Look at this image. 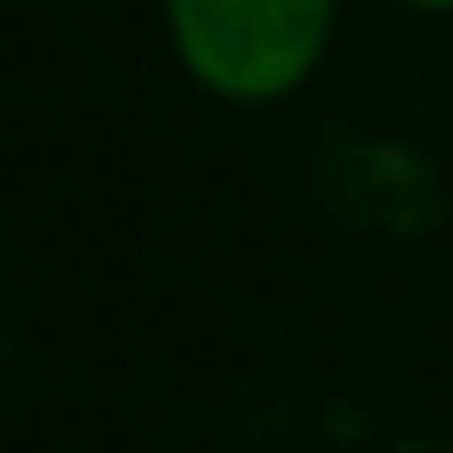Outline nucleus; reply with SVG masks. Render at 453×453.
<instances>
[{"label": "nucleus", "instance_id": "obj_2", "mask_svg": "<svg viewBox=\"0 0 453 453\" xmlns=\"http://www.w3.org/2000/svg\"><path fill=\"white\" fill-rule=\"evenodd\" d=\"M396 7H411V14H453V0H396Z\"/></svg>", "mask_w": 453, "mask_h": 453}, {"label": "nucleus", "instance_id": "obj_1", "mask_svg": "<svg viewBox=\"0 0 453 453\" xmlns=\"http://www.w3.org/2000/svg\"><path fill=\"white\" fill-rule=\"evenodd\" d=\"M340 35V0H163L177 71L219 106H276L304 92Z\"/></svg>", "mask_w": 453, "mask_h": 453}]
</instances>
